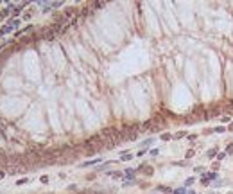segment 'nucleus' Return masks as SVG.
Instances as JSON below:
<instances>
[{"label":"nucleus","instance_id":"nucleus-1","mask_svg":"<svg viewBox=\"0 0 233 194\" xmlns=\"http://www.w3.org/2000/svg\"><path fill=\"white\" fill-rule=\"evenodd\" d=\"M215 178H217V173H203L201 182H203V183H208L210 180H215Z\"/></svg>","mask_w":233,"mask_h":194},{"label":"nucleus","instance_id":"nucleus-2","mask_svg":"<svg viewBox=\"0 0 233 194\" xmlns=\"http://www.w3.org/2000/svg\"><path fill=\"white\" fill-rule=\"evenodd\" d=\"M101 158H95V160H88V162H82L81 167H88V165H95V164H99Z\"/></svg>","mask_w":233,"mask_h":194},{"label":"nucleus","instance_id":"nucleus-3","mask_svg":"<svg viewBox=\"0 0 233 194\" xmlns=\"http://www.w3.org/2000/svg\"><path fill=\"white\" fill-rule=\"evenodd\" d=\"M134 173H136L134 169H127V171H124V176H127V178H133V176H134Z\"/></svg>","mask_w":233,"mask_h":194},{"label":"nucleus","instance_id":"nucleus-4","mask_svg":"<svg viewBox=\"0 0 233 194\" xmlns=\"http://www.w3.org/2000/svg\"><path fill=\"white\" fill-rule=\"evenodd\" d=\"M172 192H174V194H186V187L183 185V187H179V189H174Z\"/></svg>","mask_w":233,"mask_h":194},{"label":"nucleus","instance_id":"nucleus-5","mask_svg":"<svg viewBox=\"0 0 233 194\" xmlns=\"http://www.w3.org/2000/svg\"><path fill=\"white\" fill-rule=\"evenodd\" d=\"M213 131H215V133H224V131H228V128L226 126H217Z\"/></svg>","mask_w":233,"mask_h":194},{"label":"nucleus","instance_id":"nucleus-6","mask_svg":"<svg viewBox=\"0 0 233 194\" xmlns=\"http://www.w3.org/2000/svg\"><path fill=\"white\" fill-rule=\"evenodd\" d=\"M131 158H133V155H129V153H122V156H120V160H124V162L131 160Z\"/></svg>","mask_w":233,"mask_h":194},{"label":"nucleus","instance_id":"nucleus-7","mask_svg":"<svg viewBox=\"0 0 233 194\" xmlns=\"http://www.w3.org/2000/svg\"><path fill=\"white\" fill-rule=\"evenodd\" d=\"M217 155H219V153H217V149H212V151L206 153V156H208V158H213V156H217Z\"/></svg>","mask_w":233,"mask_h":194},{"label":"nucleus","instance_id":"nucleus-8","mask_svg":"<svg viewBox=\"0 0 233 194\" xmlns=\"http://www.w3.org/2000/svg\"><path fill=\"white\" fill-rule=\"evenodd\" d=\"M226 156H228V153H226V151H224V153H219V155H217V160H224Z\"/></svg>","mask_w":233,"mask_h":194},{"label":"nucleus","instance_id":"nucleus-9","mask_svg":"<svg viewBox=\"0 0 233 194\" xmlns=\"http://www.w3.org/2000/svg\"><path fill=\"white\" fill-rule=\"evenodd\" d=\"M9 31H11V27H2V29H0V36H2V34H5V33H9Z\"/></svg>","mask_w":233,"mask_h":194},{"label":"nucleus","instance_id":"nucleus-10","mask_svg":"<svg viewBox=\"0 0 233 194\" xmlns=\"http://www.w3.org/2000/svg\"><path fill=\"white\" fill-rule=\"evenodd\" d=\"M194 182H195V178H194V176H192V178H188V180L185 182V187H188V185H192Z\"/></svg>","mask_w":233,"mask_h":194},{"label":"nucleus","instance_id":"nucleus-11","mask_svg":"<svg viewBox=\"0 0 233 194\" xmlns=\"http://www.w3.org/2000/svg\"><path fill=\"white\" fill-rule=\"evenodd\" d=\"M170 138H172L170 133H163V135H161V140H170Z\"/></svg>","mask_w":233,"mask_h":194},{"label":"nucleus","instance_id":"nucleus-12","mask_svg":"<svg viewBox=\"0 0 233 194\" xmlns=\"http://www.w3.org/2000/svg\"><path fill=\"white\" fill-rule=\"evenodd\" d=\"M174 137H176V138H181V137H186V133H185V131H179V133H176Z\"/></svg>","mask_w":233,"mask_h":194},{"label":"nucleus","instance_id":"nucleus-13","mask_svg":"<svg viewBox=\"0 0 233 194\" xmlns=\"http://www.w3.org/2000/svg\"><path fill=\"white\" fill-rule=\"evenodd\" d=\"M5 14H9V9H4L2 13H0V18H4V16H5Z\"/></svg>","mask_w":233,"mask_h":194},{"label":"nucleus","instance_id":"nucleus-14","mask_svg":"<svg viewBox=\"0 0 233 194\" xmlns=\"http://www.w3.org/2000/svg\"><path fill=\"white\" fill-rule=\"evenodd\" d=\"M153 144V138H147V140H144V146H151Z\"/></svg>","mask_w":233,"mask_h":194},{"label":"nucleus","instance_id":"nucleus-15","mask_svg":"<svg viewBox=\"0 0 233 194\" xmlns=\"http://www.w3.org/2000/svg\"><path fill=\"white\" fill-rule=\"evenodd\" d=\"M29 180H27V178H22V180H18V185H24V183H27Z\"/></svg>","mask_w":233,"mask_h":194},{"label":"nucleus","instance_id":"nucleus-16","mask_svg":"<svg viewBox=\"0 0 233 194\" xmlns=\"http://www.w3.org/2000/svg\"><path fill=\"white\" fill-rule=\"evenodd\" d=\"M203 171H205V167H201V165H199V167H195V173H203Z\"/></svg>","mask_w":233,"mask_h":194}]
</instances>
